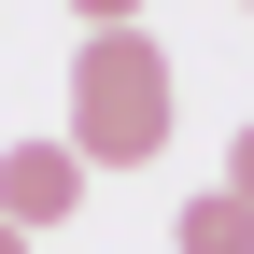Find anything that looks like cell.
I'll list each match as a JSON object with an SVG mask.
<instances>
[{"instance_id": "4", "label": "cell", "mask_w": 254, "mask_h": 254, "mask_svg": "<svg viewBox=\"0 0 254 254\" xmlns=\"http://www.w3.org/2000/svg\"><path fill=\"white\" fill-rule=\"evenodd\" d=\"M57 14H85V28H141V0H57Z\"/></svg>"}, {"instance_id": "3", "label": "cell", "mask_w": 254, "mask_h": 254, "mask_svg": "<svg viewBox=\"0 0 254 254\" xmlns=\"http://www.w3.org/2000/svg\"><path fill=\"white\" fill-rule=\"evenodd\" d=\"M170 254H254V212L212 184V198H184V226H170Z\"/></svg>"}, {"instance_id": "6", "label": "cell", "mask_w": 254, "mask_h": 254, "mask_svg": "<svg viewBox=\"0 0 254 254\" xmlns=\"http://www.w3.org/2000/svg\"><path fill=\"white\" fill-rule=\"evenodd\" d=\"M0 254H28V226H0Z\"/></svg>"}, {"instance_id": "2", "label": "cell", "mask_w": 254, "mask_h": 254, "mask_svg": "<svg viewBox=\"0 0 254 254\" xmlns=\"http://www.w3.org/2000/svg\"><path fill=\"white\" fill-rule=\"evenodd\" d=\"M85 184H99V170H85L71 141H0V226H28V240H43V226H71V212H85Z\"/></svg>"}, {"instance_id": "1", "label": "cell", "mask_w": 254, "mask_h": 254, "mask_svg": "<svg viewBox=\"0 0 254 254\" xmlns=\"http://www.w3.org/2000/svg\"><path fill=\"white\" fill-rule=\"evenodd\" d=\"M170 113H184V85H170V43L155 28H85L71 43V155L85 170H155L170 155Z\"/></svg>"}, {"instance_id": "5", "label": "cell", "mask_w": 254, "mask_h": 254, "mask_svg": "<svg viewBox=\"0 0 254 254\" xmlns=\"http://www.w3.org/2000/svg\"><path fill=\"white\" fill-rule=\"evenodd\" d=\"M226 198L254 212V127H240V141H226Z\"/></svg>"}]
</instances>
